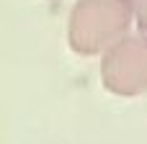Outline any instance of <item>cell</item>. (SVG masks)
<instances>
[{
	"label": "cell",
	"mask_w": 147,
	"mask_h": 144,
	"mask_svg": "<svg viewBox=\"0 0 147 144\" xmlns=\"http://www.w3.org/2000/svg\"><path fill=\"white\" fill-rule=\"evenodd\" d=\"M137 13H140V18H142L140 23H145V26H147V0H145V5H140V8H137Z\"/></svg>",
	"instance_id": "obj_1"
}]
</instances>
